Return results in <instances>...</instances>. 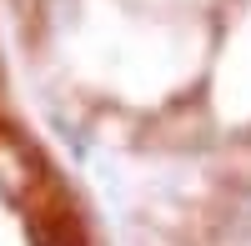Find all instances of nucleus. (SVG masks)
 <instances>
[{
	"instance_id": "obj_1",
	"label": "nucleus",
	"mask_w": 251,
	"mask_h": 246,
	"mask_svg": "<svg viewBox=\"0 0 251 246\" xmlns=\"http://www.w3.org/2000/svg\"><path fill=\"white\" fill-rule=\"evenodd\" d=\"M0 146H5V151L15 156V146H10V136H0ZM10 166H15V161H10ZM10 166H0V181H5V186H20V181H25V176H20V171H10Z\"/></svg>"
}]
</instances>
